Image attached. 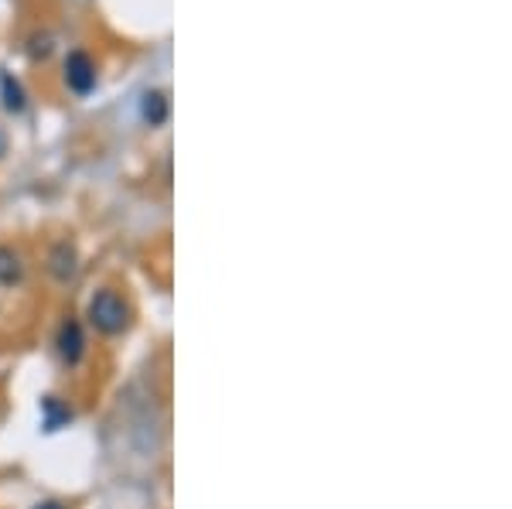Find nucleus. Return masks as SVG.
<instances>
[{
	"mask_svg": "<svg viewBox=\"0 0 512 509\" xmlns=\"http://www.w3.org/2000/svg\"><path fill=\"white\" fill-rule=\"evenodd\" d=\"M89 322L103 335H120L130 328V305L117 291L103 287V291H96V298L89 301Z\"/></svg>",
	"mask_w": 512,
	"mask_h": 509,
	"instance_id": "1",
	"label": "nucleus"
},
{
	"mask_svg": "<svg viewBox=\"0 0 512 509\" xmlns=\"http://www.w3.org/2000/svg\"><path fill=\"white\" fill-rule=\"evenodd\" d=\"M62 82L69 86V93L89 96L99 86V65L86 48H72L62 62Z\"/></svg>",
	"mask_w": 512,
	"mask_h": 509,
	"instance_id": "2",
	"label": "nucleus"
},
{
	"mask_svg": "<svg viewBox=\"0 0 512 509\" xmlns=\"http://www.w3.org/2000/svg\"><path fill=\"white\" fill-rule=\"evenodd\" d=\"M79 270V253H76V243L62 240L52 246V253H48V274L55 277L59 284H69L72 277H76Z\"/></svg>",
	"mask_w": 512,
	"mask_h": 509,
	"instance_id": "3",
	"label": "nucleus"
},
{
	"mask_svg": "<svg viewBox=\"0 0 512 509\" xmlns=\"http://www.w3.org/2000/svg\"><path fill=\"white\" fill-rule=\"evenodd\" d=\"M168 117H171V96L164 89H144V96H140V120L147 127H164Z\"/></svg>",
	"mask_w": 512,
	"mask_h": 509,
	"instance_id": "4",
	"label": "nucleus"
},
{
	"mask_svg": "<svg viewBox=\"0 0 512 509\" xmlns=\"http://www.w3.org/2000/svg\"><path fill=\"white\" fill-rule=\"evenodd\" d=\"M0 106L7 113H14V117L28 110V89L14 72H0Z\"/></svg>",
	"mask_w": 512,
	"mask_h": 509,
	"instance_id": "5",
	"label": "nucleus"
},
{
	"mask_svg": "<svg viewBox=\"0 0 512 509\" xmlns=\"http://www.w3.org/2000/svg\"><path fill=\"white\" fill-rule=\"evenodd\" d=\"M82 346H86V339H82L79 322H65L62 332H59V356L65 359V363H79Z\"/></svg>",
	"mask_w": 512,
	"mask_h": 509,
	"instance_id": "6",
	"label": "nucleus"
},
{
	"mask_svg": "<svg viewBox=\"0 0 512 509\" xmlns=\"http://www.w3.org/2000/svg\"><path fill=\"white\" fill-rule=\"evenodd\" d=\"M21 277H24V260H21V253L14 250V246H4V243H0V284L11 287V284H18Z\"/></svg>",
	"mask_w": 512,
	"mask_h": 509,
	"instance_id": "7",
	"label": "nucleus"
},
{
	"mask_svg": "<svg viewBox=\"0 0 512 509\" xmlns=\"http://www.w3.org/2000/svg\"><path fill=\"white\" fill-rule=\"evenodd\" d=\"M24 52H28L31 62H48L55 55V35L52 31H35V35L28 38V48H24Z\"/></svg>",
	"mask_w": 512,
	"mask_h": 509,
	"instance_id": "8",
	"label": "nucleus"
},
{
	"mask_svg": "<svg viewBox=\"0 0 512 509\" xmlns=\"http://www.w3.org/2000/svg\"><path fill=\"white\" fill-rule=\"evenodd\" d=\"M41 407H45V424H48V431H55V428H59V421H69V417H72L69 410H59V404H55V397H48Z\"/></svg>",
	"mask_w": 512,
	"mask_h": 509,
	"instance_id": "9",
	"label": "nucleus"
},
{
	"mask_svg": "<svg viewBox=\"0 0 512 509\" xmlns=\"http://www.w3.org/2000/svg\"><path fill=\"white\" fill-rule=\"evenodd\" d=\"M7 147H11V141H7V134H4V130H0V158H4V154H7Z\"/></svg>",
	"mask_w": 512,
	"mask_h": 509,
	"instance_id": "10",
	"label": "nucleus"
},
{
	"mask_svg": "<svg viewBox=\"0 0 512 509\" xmlns=\"http://www.w3.org/2000/svg\"><path fill=\"white\" fill-rule=\"evenodd\" d=\"M35 509H65L62 503H55V499H48V503H38Z\"/></svg>",
	"mask_w": 512,
	"mask_h": 509,
	"instance_id": "11",
	"label": "nucleus"
}]
</instances>
